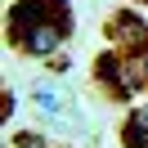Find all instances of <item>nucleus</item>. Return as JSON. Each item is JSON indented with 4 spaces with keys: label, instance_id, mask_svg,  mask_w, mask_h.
Returning a JSON list of instances; mask_svg holds the SVG:
<instances>
[{
    "label": "nucleus",
    "instance_id": "obj_1",
    "mask_svg": "<svg viewBox=\"0 0 148 148\" xmlns=\"http://www.w3.org/2000/svg\"><path fill=\"white\" fill-rule=\"evenodd\" d=\"M72 32V9L63 0H18L9 9V45L27 58H54Z\"/></svg>",
    "mask_w": 148,
    "mask_h": 148
},
{
    "label": "nucleus",
    "instance_id": "obj_2",
    "mask_svg": "<svg viewBox=\"0 0 148 148\" xmlns=\"http://www.w3.org/2000/svg\"><path fill=\"white\" fill-rule=\"evenodd\" d=\"M108 36L117 40V49L135 54V49H144V45H148V23H144V18H135L130 9H121V14H112V23H108Z\"/></svg>",
    "mask_w": 148,
    "mask_h": 148
},
{
    "label": "nucleus",
    "instance_id": "obj_3",
    "mask_svg": "<svg viewBox=\"0 0 148 148\" xmlns=\"http://www.w3.org/2000/svg\"><path fill=\"white\" fill-rule=\"evenodd\" d=\"M121 144L126 148H148V108H135L121 126Z\"/></svg>",
    "mask_w": 148,
    "mask_h": 148
},
{
    "label": "nucleus",
    "instance_id": "obj_4",
    "mask_svg": "<svg viewBox=\"0 0 148 148\" xmlns=\"http://www.w3.org/2000/svg\"><path fill=\"white\" fill-rule=\"evenodd\" d=\"M32 99L40 103V112H45V117H54V112H58V99H54V90H45V85H36V90H32Z\"/></svg>",
    "mask_w": 148,
    "mask_h": 148
},
{
    "label": "nucleus",
    "instance_id": "obj_5",
    "mask_svg": "<svg viewBox=\"0 0 148 148\" xmlns=\"http://www.w3.org/2000/svg\"><path fill=\"white\" fill-rule=\"evenodd\" d=\"M130 63H135V72L148 81V45H144V49H135V54H130Z\"/></svg>",
    "mask_w": 148,
    "mask_h": 148
},
{
    "label": "nucleus",
    "instance_id": "obj_6",
    "mask_svg": "<svg viewBox=\"0 0 148 148\" xmlns=\"http://www.w3.org/2000/svg\"><path fill=\"white\" fill-rule=\"evenodd\" d=\"M139 5H148V0H139Z\"/></svg>",
    "mask_w": 148,
    "mask_h": 148
}]
</instances>
